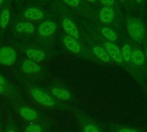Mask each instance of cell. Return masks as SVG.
<instances>
[{
    "label": "cell",
    "instance_id": "d6986e66",
    "mask_svg": "<svg viewBox=\"0 0 147 132\" xmlns=\"http://www.w3.org/2000/svg\"><path fill=\"white\" fill-rule=\"evenodd\" d=\"M10 19V12L9 10H3L0 14V28L4 29L7 27Z\"/></svg>",
    "mask_w": 147,
    "mask_h": 132
},
{
    "label": "cell",
    "instance_id": "7a4b0ae2",
    "mask_svg": "<svg viewBox=\"0 0 147 132\" xmlns=\"http://www.w3.org/2000/svg\"><path fill=\"white\" fill-rule=\"evenodd\" d=\"M29 93H30V95L33 98V99L36 103H38L39 105H40L44 107L52 108V107H54L57 104L55 99L51 95H49L48 93H47L38 88L32 87V88H30Z\"/></svg>",
    "mask_w": 147,
    "mask_h": 132
},
{
    "label": "cell",
    "instance_id": "8992f818",
    "mask_svg": "<svg viewBox=\"0 0 147 132\" xmlns=\"http://www.w3.org/2000/svg\"><path fill=\"white\" fill-rule=\"evenodd\" d=\"M57 29V25L53 21H45L39 25V34L42 37H48L52 35Z\"/></svg>",
    "mask_w": 147,
    "mask_h": 132
},
{
    "label": "cell",
    "instance_id": "ac0fdd59",
    "mask_svg": "<svg viewBox=\"0 0 147 132\" xmlns=\"http://www.w3.org/2000/svg\"><path fill=\"white\" fill-rule=\"evenodd\" d=\"M132 48L129 44H126L122 47L121 49V58L122 61L125 62H129L131 61V55H132Z\"/></svg>",
    "mask_w": 147,
    "mask_h": 132
},
{
    "label": "cell",
    "instance_id": "d4e9b609",
    "mask_svg": "<svg viewBox=\"0 0 147 132\" xmlns=\"http://www.w3.org/2000/svg\"><path fill=\"white\" fill-rule=\"evenodd\" d=\"M0 85H3V86H9V83L7 82V80L0 74Z\"/></svg>",
    "mask_w": 147,
    "mask_h": 132
},
{
    "label": "cell",
    "instance_id": "1f68e13d",
    "mask_svg": "<svg viewBox=\"0 0 147 132\" xmlns=\"http://www.w3.org/2000/svg\"><path fill=\"white\" fill-rule=\"evenodd\" d=\"M119 1H121V2H124L125 0H119Z\"/></svg>",
    "mask_w": 147,
    "mask_h": 132
},
{
    "label": "cell",
    "instance_id": "9c48e42d",
    "mask_svg": "<svg viewBox=\"0 0 147 132\" xmlns=\"http://www.w3.org/2000/svg\"><path fill=\"white\" fill-rule=\"evenodd\" d=\"M114 17H115L114 10L109 6H104L99 13L100 21L106 24L112 22L114 20Z\"/></svg>",
    "mask_w": 147,
    "mask_h": 132
},
{
    "label": "cell",
    "instance_id": "30bf717a",
    "mask_svg": "<svg viewBox=\"0 0 147 132\" xmlns=\"http://www.w3.org/2000/svg\"><path fill=\"white\" fill-rule=\"evenodd\" d=\"M26 55L28 60L34 62H42L46 60V54L39 49L28 48L26 50Z\"/></svg>",
    "mask_w": 147,
    "mask_h": 132
},
{
    "label": "cell",
    "instance_id": "f1b7e54d",
    "mask_svg": "<svg viewBox=\"0 0 147 132\" xmlns=\"http://www.w3.org/2000/svg\"><path fill=\"white\" fill-rule=\"evenodd\" d=\"M136 2L139 3V4H141V3H143V2H144V0H136Z\"/></svg>",
    "mask_w": 147,
    "mask_h": 132
},
{
    "label": "cell",
    "instance_id": "6da1fadb",
    "mask_svg": "<svg viewBox=\"0 0 147 132\" xmlns=\"http://www.w3.org/2000/svg\"><path fill=\"white\" fill-rule=\"evenodd\" d=\"M127 29L130 37L137 42H141L145 36V27L143 23L134 17H129L126 22Z\"/></svg>",
    "mask_w": 147,
    "mask_h": 132
},
{
    "label": "cell",
    "instance_id": "7c38bea8",
    "mask_svg": "<svg viewBox=\"0 0 147 132\" xmlns=\"http://www.w3.org/2000/svg\"><path fill=\"white\" fill-rule=\"evenodd\" d=\"M24 16L27 19L33 20V21H34V20L38 21V20H40L43 18L44 13L41 10H40L38 8L31 7V8H28L25 10Z\"/></svg>",
    "mask_w": 147,
    "mask_h": 132
},
{
    "label": "cell",
    "instance_id": "f546056e",
    "mask_svg": "<svg viewBox=\"0 0 147 132\" xmlns=\"http://www.w3.org/2000/svg\"><path fill=\"white\" fill-rule=\"evenodd\" d=\"M3 0H0V4H2V3H3Z\"/></svg>",
    "mask_w": 147,
    "mask_h": 132
},
{
    "label": "cell",
    "instance_id": "2e32d148",
    "mask_svg": "<svg viewBox=\"0 0 147 132\" xmlns=\"http://www.w3.org/2000/svg\"><path fill=\"white\" fill-rule=\"evenodd\" d=\"M92 50H93L94 54L100 61H102L103 62H109L110 61V58H109V54H108L105 48H102L100 46H94Z\"/></svg>",
    "mask_w": 147,
    "mask_h": 132
},
{
    "label": "cell",
    "instance_id": "ffe728a7",
    "mask_svg": "<svg viewBox=\"0 0 147 132\" xmlns=\"http://www.w3.org/2000/svg\"><path fill=\"white\" fill-rule=\"evenodd\" d=\"M24 132H43V127L39 124H30L26 126Z\"/></svg>",
    "mask_w": 147,
    "mask_h": 132
},
{
    "label": "cell",
    "instance_id": "83f0119b",
    "mask_svg": "<svg viewBox=\"0 0 147 132\" xmlns=\"http://www.w3.org/2000/svg\"><path fill=\"white\" fill-rule=\"evenodd\" d=\"M87 2H89L90 3H95L96 2V0H86Z\"/></svg>",
    "mask_w": 147,
    "mask_h": 132
},
{
    "label": "cell",
    "instance_id": "ba28073f",
    "mask_svg": "<svg viewBox=\"0 0 147 132\" xmlns=\"http://www.w3.org/2000/svg\"><path fill=\"white\" fill-rule=\"evenodd\" d=\"M64 45L65 47L71 52L74 53V54H78L81 52V46L79 44V42L77 41V39L69 36V35H65L64 37L63 40Z\"/></svg>",
    "mask_w": 147,
    "mask_h": 132
},
{
    "label": "cell",
    "instance_id": "9a60e30c",
    "mask_svg": "<svg viewBox=\"0 0 147 132\" xmlns=\"http://www.w3.org/2000/svg\"><path fill=\"white\" fill-rule=\"evenodd\" d=\"M16 30L19 33L25 34H32L35 31V27L28 22H18L16 26Z\"/></svg>",
    "mask_w": 147,
    "mask_h": 132
},
{
    "label": "cell",
    "instance_id": "603a6c76",
    "mask_svg": "<svg viewBox=\"0 0 147 132\" xmlns=\"http://www.w3.org/2000/svg\"><path fill=\"white\" fill-rule=\"evenodd\" d=\"M9 91H10L9 86H3V85H0V94L9 93Z\"/></svg>",
    "mask_w": 147,
    "mask_h": 132
},
{
    "label": "cell",
    "instance_id": "52a82bcc",
    "mask_svg": "<svg viewBox=\"0 0 147 132\" xmlns=\"http://www.w3.org/2000/svg\"><path fill=\"white\" fill-rule=\"evenodd\" d=\"M62 26H63L65 32L67 34V35L71 36L75 39H78L79 37L78 29L77 25L74 23V22H72L71 20H70L68 18L64 19L62 22Z\"/></svg>",
    "mask_w": 147,
    "mask_h": 132
},
{
    "label": "cell",
    "instance_id": "4fadbf2b",
    "mask_svg": "<svg viewBox=\"0 0 147 132\" xmlns=\"http://www.w3.org/2000/svg\"><path fill=\"white\" fill-rule=\"evenodd\" d=\"M51 93H52V95L55 99L60 101H67L71 99V93L65 89H63L60 87H57V86L53 87L51 89Z\"/></svg>",
    "mask_w": 147,
    "mask_h": 132
},
{
    "label": "cell",
    "instance_id": "cb8c5ba5",
    "mask_svg": "<svg viewBox=\"0 0 147 132\" xmlns=\"http://www.w3.org/2000/svg\"><path fill=\"white\" fill-rule=\"evenodd\" d=\"M100 1L105 6H109V7H111L115 3V0H100Z\"/></svg>",
    "mask_w": 147,
    "mask_h": 132
},
{
    "label": "cell",
    "instance_id": "e0dca14e",
    "mask_svg": "<svg viewBox=\"0 0 147 132\" xmlns=\"http://www.w3.org/2000/svg\"><path fill=\"white\" fill-rule=\"evenodd\" d=\"M101 32H102V35L107 40H109L110 42H114L117 41V35L112 29H110L109 27H102L101 29Z\"/></svg>",
    "mask_w": 147,
    "mask_h": 132
},
{
    "label": "cell",
    "instance_id": "8fae6325",
    "mask_svg": "<svg viewBox=\"0 0 147 132\" xmlns=\"http://www.w3.org/2000/svg\"><path fill=\"white\" fill-rule=\"evenodd\" d=\"M22 70L23 71V73H28V74L36 73L40 72V67L36 62L27 59L22 62Z\"/></svg>",
    "mask_w": 147,
    "mask_h": 132
},
{
    "label": "cell",
    "instance_id": "44dd1931",
    "mask_svg": "<svg viewBox=\"0 0 147 132\" xmlns=\"http://www.w3.org/2000/svg\"><path fill=\"white\" fill-rule=\"evenodd\" d=\"M84 132H100V130L94 125L91 124H87L84 126L83 128Z\"/></svg>",
    "mask_w": 147,
    "mask_h": 132
},
{
    "label": "cell",
    "instance_id": "5b68a950",
    "mask_svg": "<svg viewBox=\"0 0 147 132\" xmlns=\"http://www.w3.org/2000/svg\"><path fill=\"white\" fill-rule=\"evenodd\" d=\"M17 112H18V114L21 116V118H22L25 121L34 122L39 118V115L36 111L26 105L19 106L17 108Z\"/></svg>",
    "mask_w": 147,
    "mask_h": 132
},
{
    "label": "cell",
    "instance_id": "3957f363",
    "mask_svg": "<svg viewBox=\"0 0 147 132\" xmlns=\"http://www.w3.org/2000/svg\"><path fill=\"white\" fill-rule=\"evenodd\" d=\"M16 60V50L11 47H3L0 48V64L3 66H12Z\"/></svg>",
    "mask_w": 147,
    "mask_h": 132
},
{
    "label": "cell",
    "instance_id": "4dcf8cb0",
    "mask_svg": "<svg viewBox=\"0 0 147 132\" xmlns=\"http://www.w3.org/2000/svg\"><path fill=\"white\" fill-rule=\"evenodd\" d=\"M146 58L147 59V48H146Z\"/></svg>",
    "mask_w": 147,
    "mask_h": 132
},
{
    "label": "cell",
    "instance_id": "277c9868",
    "mask_svg": "<svg viewBox=\"0 0 147 132\" xmlns=\"http://www.w3.org/2000/svg\"><path fill=\"white\" fill-rule=\"evenodd\" d=\"M104 47H105V49H106L110 60L114 61L116 63L122 62L121 49L119 48V47L116 44H115L114 42H105Z\"/></svg>",
    "mask_w": 147,
    "mask_h": 132
},
{
    "label": "cell",
    "instance_id": "484cf974",
    "mask_svg": "<svg viewBox=\"0 0 147 132\" xmlns=\"http://www.w3.org/2000/svg\"><path fill=\"white\" fill-rule=\"evenodd\" d=\"M118 132H138L135 130H133V129H129V128H122L121 130H119Z\"/></svg>",
    "mask_w": 147,
    "mask_h": 132
},
{
    "label": "cell",
    "instance_id": "4316f807",
    "mask_svg": "<svg viewBox=\"0 0 147 132\" xmlns=\"http://www.w3.org/2000/svg\"><path fill=\"white\" fill-rule=\"evenodd\" d=\"M5 132H17L16 131V129L14 127V126H9L6 130Z\"/></svg>",
    "mask_w": 147,
    "mask_h": 132
},
{
    "label": "cell",
    "instance_id": "7402d4cb",
    "mask_svg": "<svg viewBox=\"0 0 147 132\" xmlns=\"http://www.w3.org/2000/svg\"><path fill=\"white\" fill-rule=\"evenodd\" d=\"M62 1L71 7H77L79 5V3H80L79 0H62Z\"/></svg>",
    "mask_w": 147,
    "mask_h": 132
},
{
    "label": "cell",
    "instance_id": "5bb4252c",
    "mask_svg": "<svg viewBox=\"0 0 147 132\" xmlns=\"http://www.w3.org/2000/svg\"><path fill=\"white\" fill-rule=\"evenodd\" d=\"M130 61L135 66H141L146 61V54L140 49H134L132 51Z\"/></svg>",
    "mask_w": 147,
    "mask_h": 132
}]
</instances>
